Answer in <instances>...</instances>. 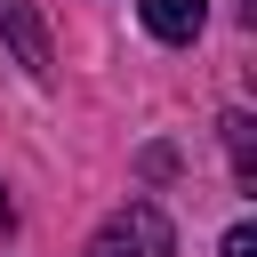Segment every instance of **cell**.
Wrapping results in <instances>:
<instances>
[{
    "label": "cell",
    "mask_w": 257,
    "mask_h": 257,
    "mask_svg": "<svg viewBox=\"0 0 257 257\" xmlns=\"http://www.w3.org/2000/svg\"><path fill=\"white\" fill-rule=\"evenodd\" d=\"M80 257H177V233H169V217L153 201H128V209H112L96 225V241Z\"/></svg>",
    "instance_id": "6da1fadb"
},
{
    "label": "cell",
    "mask_w": 257,
    "mask_h": 257,
    "mask_svg": "<svg viewBox=\"0 0 257 257\" xmlns=\"http://www.w3.org/2000/svg\"><path fill=\"white\" fill-rule=\"evenodd\" d=\"M0 32H8V48H16V64H24L32 80L56 72V56H48V24L32 16V0H0Z\"/></svg>",
    "instance_id": "7a4b0ae2"
},
{
    "label": "cell",
    "mask_w": 257,
    "mask_h": 257,
    "mask_svg": "<svg viewBox=\"0 0 257 257\" xmlns=\"http://www.w3.org/2000/svg\"><path fill=\"white\" fill-rule=\"evenodd\" d=\"M201 16H209V0H145V24H153L161 40H193Z\"/></svg>",
    "instance_id": "3957f363"
},
{
    "label": "cell",
    "mask_w": 257,
    "mask_h": 257,
    "mask_svg": "<svg viewBox=\"0 0 257 257\" xmlns=\"http://www.w3.org/2000/svg\"><path fill=\"white\" fill-rule=\"evenodd\" d=\"M225 153H233V177L257 185V120L249 112H225Z\"/></svg>",
    "instance_id": "277c9868"
},
{
    "label": "cell",
    "mask_w": 257,
    "mask_h": 257,
    "mask_svg": "<svg viewBox=\"0 0 257 257\" xmlns=\"http://www.w3.org/2000/svg\"><path fill=\"white\" fill-rule=\"evenodd\" d=\"M225 257H257V225H233L225 233Z\"/></svg>",
    "instance_id": "5b68a950"
},
{
    "label": "cell",
    "mask_w": 257,
    "mask_h": 257,
    "mask_svg": "<svg viewBox=\"0 0 257 257\" xmlns=\"http://www.w3.org/2000/svg\"><path fill=\"white\" fill-rule=\"evenodd\" d=\"M8 225H16V209H8V193H0V233H8Z\"/></svg>",
    "instance_id": "8992f818"
}]
</instances>
